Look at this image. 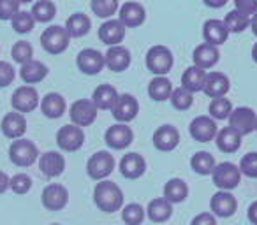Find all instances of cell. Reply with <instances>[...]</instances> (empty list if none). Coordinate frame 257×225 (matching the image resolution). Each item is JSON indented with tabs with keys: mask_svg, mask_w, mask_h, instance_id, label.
<instances>
[{
	"mask_svg": "<svg viewBox=\"0 0 257 225\" xmlns=\"http://www.w3.org/2000/svg\"><path fill=\"white\" fill-rule=\"evenodd\" d=\"M72 125L76 127H88L97 120V107L90 99H79L69 109Z\"/></svg>",
	"mask_w": 257,
	"mask_h": 225,
	"instance_id": "obj_11",
	"label": "cell"
},
{
	"mask_svg": "<svg viewBox=\"0 0 257 225\" xmlns=\"http://www.w3.org/2000/svg\"><path fill=\"white\" fill-rule=\"evenodd\" d=\"M231 88V83L229 78L224 72H208L206 78H204V86L203 92L206 93L211 99H218V97H225V93Z\"/></svg>",
	"mask_w": 257,
	"mask_h": 225,
	"instance_id": "obj_20",
	"label": "cell"
},
{
	"mask_svg": "<svg viewBox=\"0 0 257 225\" xmlns=\"http://www.w3.org/2000/svg\"><path fill=\"white\" fill-rule=\"evenodd\" d=\"M147 216L155 223H164L173 216V204L168 202L164 197H157L148 202Z\"/></svg>",
	"mask_w": 257,
	"mask_h": 225,
	"instance_id": "obj_30",
	"label": "cell"
},
{
	"mask_svg": "<svg viewBox=\"0 0 257 225\" xmlns=\"http://www.w3.org/2000/svg\"><path fill=\"white\" fill-rule=\"evenodd\" d=\"M39 169L46 178H58L65 171V158L58 151H46L39 157Z\"/></svg>",
	"mask_w": 257,
	"mask_h": 225,
	"instance_id": "obj_22",
	"label": "cell"
},
{
	"mask_svg": "<svg viewBox=\"0 0 257 225\" xmlns=\"http://www.w3.org/2000/svg\"><path fill=\"white\" fill-rule=\"evenodd\" d=\"M20 4H30V2H34V0H18Z\"/></svg>",
	"mask_w": 257,
	"mask_h": 225,
	"instance_id": "obj_56",
	"label": "cell"
},
{
	"mask_svg": "<svg viewBox=\"0 0 257 225\" xmlns=\"http://www.w3.org/2000/svg\"><path fill=\"white\" fill-rule=\"evenodd\" d=\"M93 202L104 213H116L123 207V192L114 181L102 179L93 188Z\"/></svg>",
	"mask_w": 257,
	"mask_h": 225,
	"instance_id": "obj_1",
	"label": "cell"
},
{
	"mask_svg": "<svg viewBox=\"0 0 257 225\" xmlns=\"http://www.w3.org/2000/svg\"><path fill=\"white\" fill-rule=\"evenodd\" d=\"M147 216V209L140 202H131L121 209V220L125 225H141Z\"/></svg>",
	"mask_w": 257,
	"mask_h": 225,
	"instance_id": "obj_38",
	"label": "cell"
},
{
	"mask_svg": "<svg viewBox=\"0 0 257 225\" xmlns=\"http://www.w3.org/2000/svg\"><path fill=\"white\" fill-rule=\"evenodd\" d=\"M92 13L102 20H111V16L116 15L118 0H92Z\"/></svg>",
	"mask_w": 257,
	"mask_h": 225,
	"instance_id": "obj_42",
	"label": "cell"
},
{
	"mask_svg": "<svg viewBox=\"0 0 257 225\" xmlns=\"http://www.w3.org/2000/svg\"><path fill=\"white\" fill-rule=\"evenodd\" d=\"M118 167H120V172L123 178L138 179L147 171V160H145L143 155H140V153H125L123 157H121Z\"/></svg>",
	"mask_w": 257,
	"mask_h": 225,
	"instance_id": "obj_18",
	"label": "cell"
},
{
	"mask_svg": "<svg viewBox=\"0 0 257 225\" xmlns=\"http://www.w3.org/2000/svg\"><path fill=\"white\" fill-rule=\"evenodd\" d=\"M250 29H252L253 36H257V13L252 16V20H250Z\"/></svg>",
	"mask_w": 257,
	"mask_h": 225,
	"instance_id": "obj_54",
	"label": "cell"
},
{
	"mask_svg": "<svg viewBox=\"0 0 257 225\" xmlns=\"http://www.w3.org/2000/svg\"><path fill=\"white\" fill-rule=\"evenodd\" d=\"M41 202L48 211L64 209L69 202L67 188L60 183H50L48 186H44L43 193H41Z\"/></svg>",
	"mask_w": 257,
	"mask_h": 225,
	"instance_id": "obj_10",
	"label": "cell"
},
{
	"mask_svg": "<svg viewBox=\"0 0 257 225\" xmlns=\"http://www.w3.org/2000/svg\"><path fill=\"white\" fill-rule=\"evenodd\" d=\"M204 78H206V71L192 65V67L185 69V72L182 74V88L189 90L190 93L203 92Z\"/></svg>",
	"mask_w": 257,
	"mask_h": 225,
	"instance_id": "obj_35",
	"label": "cell"
},
{
	"mask_svg": "<svg viewBox=\"0 0 257 225\" xmlns=\"http://www.w3.org/2000/svg\"><path fill=\"white\" fill-rule=\"evenodd\" d=\"M180 143V132L173 125H162L154 132V146L159 151H173Z\"/></svg>",
	"mask_w": 257,
	"mask_h": 225,
	"instance_id": "obj_21",
	"label": "cell"
},
{
	"mask_svg": "<svg viewBox=\"0 0 257 225\" xmlns=\"http://www.w3.org/2000/svg\"><path fill=\"white\" fill-rule=\"evenodd\" d=\"M255 132H257V123H255Z\"/></svg>",
	"mask_w": 257,
	"mask_h": 225,
	"instance_id": "obj_57",
	"label": "cell"
},
{
	"mask_svg": "<svg viewBox=\"0 0 257 225\" xmlns=\"http://www.w3.org/2000/svg\"><path fill=\"white\" fill-rule=\"evenodd\" d=\"M169 100H171V106L175 107V109L187 111V109L192 107L194 95L189 92V90L178 86V88H173V93H171V97H169Z\"/></svg>",
	"mask_w": 257,
	"mask_h": 225,
	"instance_id": "obj_41",
	"label": "cell"
},
{
	"mask_svg": "<svg viewBox=\"0 0 257 225\" xmlns=\"http://www.w3.org/2000/svg\"><path fill=\"white\" fill-rule=\"evenodd\" d=\"M65 107H67V104H65V99L60 93H55V92L46 93V95L43 97V100H41V111H43V115L51 120L60 118L65 113Z\"/></svg>",
	"mask_w": 257,
	"mask_h": 225,
	"instance_id": "obj_26",
	"label": "cell"
},
{
	"mask_svg": "<svg viewBox=\"0 0 257 225\" xmlns=\"http://www.w3.org/2000/svg\"><path fill=\"white\" fill-rule=\"evenodd\" d=\"M125 37V27L120 20H107L99 27V39L107 46H120Z\"/></svg>",
	"mask_w": 257,
	"mask_h": 225,
	"instance_id": "obj_24",
	"label": "cell"
},
{
	"mask_svg": "<svg viewBox=\"0 0 257 225\" xmlns=\"http://www.w3.org/2000/svg\"><path fill=\"white\" fill-rule=\"evenodd\" d=\"M118 99V92L113 85H99L93 90L92 95V102L97 107V111H111Z\"/></svg>",
	"mask_w": 257,
	"mask_h": 225,
	"instance_id": "obj_28",
	"label": "cell"
},
{
	"mask_svg": "<svg viewBox=\"0 0 257 225\" xmlns=\"http://www.w3.org/2000/svg\"><path fill=\"white\" fill-rule=\"evenodd\" d=\"M190 225H217V216H213L211 213L204 211V213H199L192 218Z\"/></svg>",
	"mask_w": 257,
	"mask_h": 225,
	"instance_id": "obj_50",
	"label": "cell"
},
{
	"mask_svg": "<svg viewBox=\"0 0 257 225\" xmlns=\"http://www.w3.org/2000/svg\"><path fill=\"white\" fill-rule=\"evenodd\" d=\"M32 18L39 23H48L55 18L57 15V6L51 2V0H37L34 4L32 11H30Z\"/></svg>",
	"mask_w": 257,
	"mask_h": 225,
	"instance_id": "obj_37",
	"label": "cell"
},
{
	"mask_svg": "<svg viewBox=\"0 0 257 225\" xmlns=\"http://www.w3.org/2000/svg\"><path fill=\"white\" fill-rule=\"evenodd\" d=\"M239 172L246 178H257V151H250L239 160Z\"/></svg>",
	"mask_w": 257,
	"mask_h": 225,
	"instance_id": "obj_46",
	"label": "cell"
},
{
	"mask_svg": "<svg viewBox=\"0 0 257 225\" xmlns=\"http://www.w3.org/2000/svg\"><path fill=\"white\" fill-rule=\"evenodd\" d=\"M51 225H60V223H51Z\"/></svg>",
	"mask_w": 257,
	"mask_h": 225,
	"instance_id": "obj_58",
	"label": "cell"
},
{
	"mask_svg": "<svg viewBox=\"0 0 257 225\" xmlns=\"http://www.w3.org/2000/svg\"><path fill=\"white\" fill-rule=\"evenodd\" d=\"M69 34L65 27L51 25L41 34V46L50 55H60L69 48Z\"/></svg>",
	"mask_w": 257,
	"mask_h": 225,
	"instance_id": "obj_5",
	"label": "cell"
},
{
	"mask_svg": "<svg viewBox=\"0 0 257 225\" xmlns=\"http://www.w3.org/2000/svg\"><path fill=\"white\" fill-rule=\"evenodd\" d=\"M111 113H113V118L118 123H128L133 122L140 113V102L131 93H121V95H118Z\"/></svg>",
	"mask_w": 257,
	"mask_h": 225,
	"instance_id": "obj_8",
	"label": "cell"
},
{
	"mask_svg": "<svg viewBox=\"0 0 257 225\" xmlns=\"http://www.w3.org/2000/svg\"><path fill=\"white\" fill-rule=\"evenodd\" d=\"M224 25H225V29H227L229 34H231V32L232 34H239V32H243V30L250 27V18H248V16H245V15H241V13H238L234 9V11H231V13H227V15H225Z\"/></svg>",
	"mask_w": 257,
	"mask_h": 225,
	"instance_id": "obj_40",
	"label": "cell"
},
{
	"mask_svg": "<svg viewBox=\"0 0 257 225\" xmlns=\"http://www.w3.org/2000/svg\"><path fill=\"white\" fill-rule=\"evenodd\" d=\"M20 76L27 85H36L41 83L48 76V67L39 60H30L20 69Z\"/></svg>",
	"mask_w": 257,
	"mask_h": 225,
	"instance_id": "obj_32",
	"label": "cell"
},
{
	"mask_svg": "<svg viewBox=\"0 0 257 225\" xmlns=\"http://www.w3.org/2000/svg\"><path fill=\"white\" fill-rule=\"evenodd\" d=\"M9 188L15 193H18V195H23V193L30 192V188H32V178L29 174H25V172H18L9 181Z\"/></svg>",
	"mask_w": 257,
	"mask_h": 225,
	"instance_id": "obj_45",
	"label": "cell"
},
{
	"mask_svg": "<svg viewBox=\"0 0 257 225\" xmlns=\"http://www.w3.org/2000/svg\"><path fill=\"white\" fill-rule=\"evenodd\" d=\"M57 144L64 151H78L85 144V132L81 127H76L72 123L64 125L57 132Z\"/></svg>",
	"mask_w": 257,
	"mask_h": 225,
	"instance_id": "obj_9",
	"label": "cell"
},
{
	"mask_svg": "<svg viewBox=\"0 0 257 225\" xmlns=\"http://www.w3.org/2000/svg\"><path fill=\"white\" fill-rule=\"evenodd\" d=\"M215 165H217L215 157L211 153H208V151H197V153H194L192 158H190V167H192V171L201 176H211Z\"/></svg>",
	"mask_w": 257,
	"mask_h": 225,
	"instance_id": "obj_36",
	"label": "cell"
},
{
	"mask_svg": "<svg viewBox=\"0 0 257 225\" xmlns=\"http://www.w3.org/2000/svg\"><path fill=\"white\" fill-rule=\"evenodd\" d=\"M90 27H92V22L85 13H74L72 16H69L67 23H65L69 37H74V39L85 37L90 32Z\"/></svg>",
	"mask_w": 257,
	"mask_h": 225,
	"instance_id": "obj_33",
	"label": "cell"
},
{
	"mask_svg": "<svg viewBox=\"0 0 257 225\" xmlns=\"http://www.w3.org/2000/svg\"><path fill=\"white\" fill-rule=\"evenodd\" d=\"M16 78V71L9 62L0 60V88L9 86Z\"/></svg>",
	"mask_w": 257,
	"mask_h": 225,
	"instance_id": "obj_48",
	"label": "cell"
},
{
	"mask_svg": "<svg viewBox=\"0 0 257 225\" xmlns=\"http://www.w3.org/2000/svg\"><path fill=\"white\" fill-rule=\"evenodd\" d=\"M20 13L18 0H0V20H13Z\"/></svg>",
	"mask_w": 257,
	"mask_h": 225,
	"instance_id": "obj_47",
	"label": "cell"
},
{
	"mask_svg": "<svg viewBox=\"0 0 257 225\" xmlns=\"http://www.w3.org/2000/svg\"><path fill=\"white\" fill-rule=\"evenodd\" d=\"M257 115L252 107H236L229 115V127L234 129L239 136H248L255 132Z\"/></svg>",
	"mask_w": 257,
	"mask_h": 225,
	"instance_id": "obj_7",
	"label": "cell"
},
{
	"mask_svg": "<svg viewBox=\"0 0 257 225\" xmlns=\"http://www.w3.org/2000/svg\"><path fill=\"white\" fill-rule=\"evenodd\" d=\"M114 165L116 160L109 151H97L86 162V172L95 181H102L114 171Z\"/></svg>",
	"mask_w": 257,
	"mask_h": 225,
	"instance_id": "obj_6",
	"label": "cell"
},
{
	"mask_svg": "<svg viewBox=\"0 0 257 225\" xmlns=\"http://www.w3.org/2000/svg\"><path fill=\"white\" fill-rule=\"evenodd\" d=\"M192 60H194V67H199V69H203V71H206V69H211L220 60V53H218L217 46L203 43L194 50Z\"/></svg>",
	"mask_w": 257,
	"mask_h": 225,
	"instance_id": "obj_25",
	"label": "cell"
},
{
	"mask_svg": "<svg viewBox=\"0 0 257 225\" xmlns=\"http://www.w3.org/2000/svg\"><path fill=\"white\" fill-rule=\"evenodd\" d=\"M104 64L109 71L123 72L131 65V51L125 46H111L104 55Z\"/></svg>",
	"mask_w": 257,
	"mask_h": 225,
	"instance_id": "obj_23",
	"label": "cell"
},
{
	"mask_svg": "<svg viewBox=\"0 0 257 225\" xmlns=\"http://www.w3.org/2000/svg\"><path fill=\"white\" fill-rule=\"evenodd\" d=\"M11 55H13V60L18 62L20 65H25L27 62L34 60V48L30 43H27V41H18V43L13 46L11 50Z\"/></svg>",
	"mask_w": 257,
	"mask_h": 225,
	"instance_id": "obj_43",
	"label": "cell"
},
{
	"mask_svg": "<svg viewBox=\"0 0 257 225\" xmlns=\"http://www.w3.org/2000/svg\"><path fill=\"white\" fill-rule=\"evenodd\" d=\"M39 158V150L29 139H16L9 146V160L18 167H30Z\"/></svg>",
	"mask_w": 257,
	"mask_h": 225,
	"instance_id": "obj_3",
	"label": "cell"
},
{
	"mask_svg": "<svg viewBox=\"0 0 257 225\" xmlns=\"http://www.w3.org/2000/svg\"><path fill=\"white\" fill-rule=\"evenodd\" d=\"M76 64H78V69L86 76H95L99 74L104 69V55L100 53L99 50H93V48H86V50H81L78 53V58H76Z\"/></svg>",
	"mask_w": 257,
	"mask_h": 225,
	"instance_id": "obj_14",
	"label": "cell"
},
{
	"mask_svg": "<svg viewBox=\"0 0 257 225\" xmlns=\"http://www.w3.org/2000/svg\"><path fill=\"white\" fill-rule=\"evenodd\" d=\"M148 71L154 72L155 76H166L173 69L175 64V57H173L171 50L168 46H152L145 58Z\"/></svg>",
	"mask_w": 257,
	"mask_h": 225,
	"instance_id": "obj_2",
	"label": "cell"
},
{
	"mask_svg": "<svg viewBox=\"0 0 257 225\" xmlns=\"http://www.w3.org/2000/svg\"><path fill=\"white\" fill-rule=\"evenodd\" d=\"M118 20H120L125 29H136V27H141L145 23L147 11H145L143 4H140V2H125V4L120 6Z\"/></svg>",
	"mask_w": 257,
	"mask_h": 225,
	"instance_id": "obj_17",
	"label": "cell"
},
{
	"mask_svg": "<svg viewBox=\"0 0 257 225\" xmlns=\"http://www.w3.org/2000/svg\"><path fill=\"white\" fill-rule=\"evenodd\" d=\"M171 93H173V83L166 76H155L150 81V85H148V95L155 102L169 100Z\"/></svg>",
	"mask_w": 257,
	"mask_h": 225,
	"instance_id": "obj_31",
	"label": "cell"
},
{
	"mask_svg": "<svg viewBox=\"0 0 257 225\" xmlns=\"http://www.w3.org/2000/svg\"><path fill=\"white\" fill-rule=\"evenodd\" d=\"M104 141L111 150H125L134 141V132L127 123H116L106 130Z\"/></svg>",
	"mask_w": 257,
	"mask_h": 225,
	"instance_id": "obj_13",
	"label": "cell"
},
{
	"mask_svg": "<svg viewBox=\"0 0 257 225\" xmlns=\"http://www.w3.org/2000/svg\"><path fill=\"white\" fill-rule=\"evenodd\" d=\"M252 58H253V62L257 64V43L252 46Z\"/></svg>",
	"mask_w": 257,
	"mask_h": 225,
	"instance_id": "obj_55",
	"label": "cell"
},
{
	"mask_svg": "<svg viewBox=\"0 0 257 225\" xmlns=\"http://www.w3.org/2000/svg\"><path fill=\"white\" fill-rule=\"evenodd\" d=\"M211 179L217 188L224 190V192H231L241 181V172H239L238 165L231 164V162H222L217 164L211 172Z\"/></svg>",
	"mask_w": 257,
	"mask_h": 225,
	"instance_id": "obj_4",
	"label": "cell"
},
{
	"mask_svg": "<svg viewBox=\"0 0 257 225\" xmlns=\"http://www.w3.org/2000/svg\"><path fill=\"white\" fill-rule=\"evenodd\" d=\"M9 181H11V178H9L4 171H0V193L8 192V190H9Z\"/></svg>",
	"mask_w": 257,
	"mask_h": 225,
	"instance_id": "obj_52",
	"label": "cell"
},
{
	"mask_svg": "<svg viewBox=\"0 0 257 225\" xmlns=\"http://www.w3.org/2000/svg\"><path fill=\"white\" fill-rule=\"evenodd\" d=\"M215 143H217V148L224 153H234V151L239 150L241 146V136L236 132L231 127H224L217 132L215 136Z\"/></svg>",
	"mask_w": 257,
	"mask_h": 225,
	"instance_id": "obj_29",
	"label": "cell"
},
{
	"mask_svg": "<svg viewBox=\"0 0 257 225\" xmlns=\"http://www.w3.org/2000/svg\"><path fill=\"white\" fill-rule=\"evenodd\" d=\"M203 2L211 9H220V8H224V6L227 4L229 0H203Z\"/></svg>",
	"mask_w": 257,
	"mask_h": 225,
	"instance_id": "obj_53",
	"label": "cell"
},
{
	"mask_svg": "<svg viewBox=\"0 0 257 225\" xmlns=\"http://www.w3.org/2000/svg\"><path fill=\"white\" fill-rule=\"evenodd\" d=\"M203 36H204V41L211 46H220L227 41L229 37V32L225 29L224 22L220 20H208L204 22L203 25Z\"/></svg>",
	"mask_w": 257,
	"mask_h": 225,
	"instance_id": "obj_27",
	"label": "cell"
},
{
	"mask_svg": "<svg viewBox=\"0 0 257 225\" xmlns=\"http://www.w3.org/2000/svg\"><path fill=\"white\" fill-rule=\"evenodd\" d=\"M189 132L197 143H210L217 136V122L210 116H196L190 122Z\"/></svg>",
	"mask_w": 257,
	"mask_h": 225,
	"instance_id": "obj_15",
	"label": "cell"
},
{
	"mask_svg": "<svg viewBox=\"0 0 257 225\" xmlns=\"http://www.w3.org/2000/svg\"><path fill=\"white\" fill-rule=\"evenodd\" d=\"M11 25H13V29H15V32L29 34L30 30L34 29V25H36V20L32 18V15H30V13L20 11L18 15L11 20Z\"/></svg>",
	"mask_w": 257,
	"mask_h": 225,
	"instance_id": "obj_44",
	"label": "cell"
},
{
	"mask_svg": "<svg viewBox=\"0 0 257 225\" xmlns=\"http://www.w3.org/2000/svg\"><path fill=\"white\" fill-rule=\"evenodd\" d=\"M234 8L245 16H253L257 13V0H234Z\"/></svg>",
	"mask_w": 257,
	"mask_h": 225,
	"instance_id": "obj_49",
	"label": "cell"
},
{
	"mask_svg": "<svg viewBox=\"0 0 257 225\" xmlns=\"http://www.w3.org/2000/svg\"><path fill=\"white\" fill-rule=\"evenodd\" d=\"M189 195V185L182 178H173L164 186V199L171 204H180Z\"/></svg>",
	"mask_w": 257,
	"mask_h": 225,
	"instance_id": "obj_34",
	"label": "cell"
},
{
	"mask_svg": "<svg viewBox=\"0 0 257 225\" xmlns=\"http://www.w3.org/2000/svg\"><path fill=\"white\" fill-rule=\"evenodd\" d=\"M208 113H210V118L217 120H227L229 115L232 113V104L225 97H218V99H211L210 107H208Z\"/></svg>",
	"mask_w": 257,
	"mask_h": 225,
	"instance_id": "obj_39",
	"label": "cell"
},
{
	"mask_svg": "<svg viewBox=\"0 0 257 225\" xmlns=\"http://www.w3.org/2000/svg\"><path fill=\"white\" fill-rule=\"evenodd\" d=\"M210 209L213 216L220 218H229L236 213L238 209V200L232 195L231 192H224V190H218L217 193H213L210 199Z\"/></svg>",
	"mask_w": 257,
	"mask_h": 225,
	"instance_id": "obj_16",
	"label": "cell"
},
{
	"mask_svg": "<svg viewBox=\"0 0 257 225\" xmlns=\"http://www.w3.org/2000/svg\"><path fill=\"white\" fill-rule=\"evenodd\" d=\"M0 129H2V134L9 139H22L23 134L27 132V120L22 113H8V115L2 118V123H0Z\"/></svg>",
	"mask_w": 257,
	"mask_h": 225,
	"instance_id": "obj_19",
	"label": "cell"
},
{
	"mask_svg": "<svg viewBox=\"0 0 257 225\" xmlns=\"http://www.w3.org/2000/svg\"><path fill=\"white\" fill-rule=\"evenodd\" d=\"M11 106L16 113H32L39 106V93L34 86H20L11 97Z\"/></svg>",
	"mask_w": 257,
	"mask_h": 225,
	"instance_id": "obj_12",
	"label": "cell"
},
{
	"mask_svg": "<svg viewBox=\"0 0 257 225\" xmlns=\"http://www.w3.org/2000/svg\"><path fill=\"white\" fill-rule=\"evenodd\" d=\"M246 214H248V220L252 225H257V200H253L252 204L246 209Z\"/></svg>",
	"mask_w": 257,
	"mask_h": 225,
	"instance_id": "obj_51",
	"label": "cell"
}]
</instances>
